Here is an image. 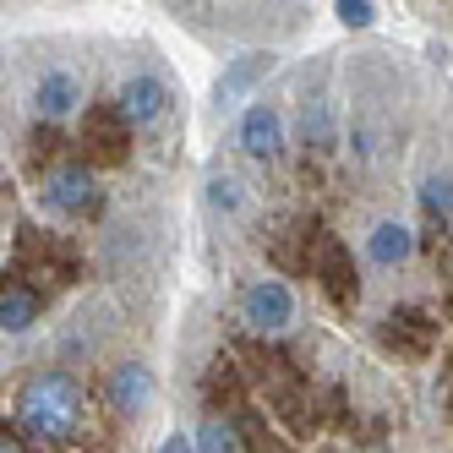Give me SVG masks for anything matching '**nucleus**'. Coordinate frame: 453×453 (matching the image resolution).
<instances>
[{
	"mask_svg": "<svg viewBox=\"0 0 453 453\" xmlns=\"http://www.w3.org/2000/svg\"><path fill=\"white\" fill-rule=\"evenodd\" d=\"M208 208L224 213V219H235V213L246 208V186H241V175H208Z\"/></svg>",
	"mask_w": 453,
	"mask_h": 453,
	"instance_id": "12",
	"label": "nucleus"
},
{
	"mask_svg": "<svg viewBox=\"0 0 453 453\" xmlns=\"http://www.w3.org/2000/svg\"><path fill=\"white\" fill-rule=\"evenodd\" d=\"M191 448H197V453H241V437H235V426H230L224 415H203Z\"/></svg>",
	"mask_w": 453,
	"mask_h": 453,
	"instance_id": "10",
	"label": "nucleus"
},
{
	"mask_svg": "<svg viewBox=\"0 0 453 453\" xmlns=\"http://www.w3.org/2000/svg\"><path fill=\"white\" fill-rule=\"evenodd\" d=\"M12 420H17V432L34 437L44 453H99L88 382L72 366L27 372L12 394Z\"/></svg>",
	"mask_w": 453,
	"mask_h": 453,
	"instance_id": "1",
	"label": "nucleus"
},
{
	"mask_svg": "<svg viewBox=\"0 0 453 453\" xmlns=\"http://www.w3.org/2000/svg\"><path fill=\"white\" fill-rule=\"evenodd\" d=\"M39 208L60 224H82L104 208V186L99 175H93V165H82V158H60V165L44 170L39 180Z\"/></svg>",
	"mask_w": 453,
	"mask_h": 453,
	"instance_id": "2",
	"label": "nucleus"
},
{
	"mask_svg": "<svg viewBox=\"0 0 453 453\" xmlns=\"http://www.w3.org/2000/svg\"><path fill=\"white\" fill-rule=\"evenodd\" d=\"M415 257V230L404 219H377L366 230V263L382 268V273H399L404 263Z\"/></svg>",
	"mask_w": 453,
	"mask_h": 453,
	"instance_id": "8",
	"label": "nucleus"
},
{
	"mask_svg": "<svg viewBox=\"0 0 453 453\" xmlns=\"http://www.w3.org/2000/svg\"><path fill=\"white\" fill-rule=\"evenodd\" d=\"M334 12L344 27H372L377 22V0H334Z\"/></svg>",
	"mask_w": 453,
	"mask_h": 453,
	"instance_id": "13",
	"label": "nucleus"
},
{
	"mask_svg": "<svg viewBox=\"0 0 453 453\" xmlns=\"http://www.w3.org/2000/svg\"><path fill=\"white\" fill-rule=\"evenodd\" d=\"M420 208H426L432 230H448V170L442 165H432L426 180H420Z\"/></svg>",
	"mask_w": 453,
	"mask_h": 453,
	"instance_id": "11",
	"label": "nucleus"
},
{
	"mask_svg": "<svg viewBox=\"0 0 453 453\" xmlns=\"http://www.w3.org/2000/svg\"><path fill=\"white\" fill-rule=\"evenodd\" d=\"M27 104H34L39 120H72V115L88 104V82H82L77 66H60V60H55V66H39Z\"/></svg>",
	"mask_w": 453,
	"mask_h": 453,
	"instance_id": "5",
	"label": "nucleus"
},
{
	"mask_svg": "<svg viewBox=\"0 0 453 453\" xmlns=\"http://www.w3.org/2000/svg\"><path fill=\"white\" fill-rule=\"evenodd\" d=\"M115 110H120V120L132 126V132H153V126L170 120L175 93H170V82L158 72H132L120 82V93H115Z\"/></svg>",
	"mask_w": 453,
	"mask_h": 453,
	"instance_id": "4",
	"label": "nucleus"
},
{
	"mask_svg": "<svg viewBox=\"0 0 453 453\" xmlns=\"http://www.w3.org/2000/svg\"><path fill=\"white\" fill-rule=\"evenodd\" d=\"M241 153L257 158V165H279L284 158V110L273 99H257L241 115Z\"/></svg>",
	"mask_w": 453,
	"mask_h": 453,
	"instance_id": "7",
	"label": "nucleus"
},
{
	"mask_svg": "<svg viewBox=\"0 0 453 453\" xmlns=\"http://www.w3.org/2000/svg\"><path fill=\"white\" fill-rule=\"evenodd\" d=\"M268 72H273V55H268V50H251V55H241L235 66L219 77V88H213V110H219V115H230V110H235V104H241L246 93H251L257 82L268 77Z\"/></svg>",
	"mask_w": 453,
	"mask_h": 453,
	"instance_id": "9",
	"label": "nucleus"
},
{
	"mask_svg": "<svg viewBox=\"0 0 453 453\" xmlns=\"http://www.w3.org/2000/svg\"><path fill=\"white\" fill-rule=\"evenodd\" d=\"M104 404H110V415L137 420V426H142L148 404H153V372L142 361H115L104 372Z\"/></svg>",
	"mask_w": 453,
	"mask_h": 453,
	"instance_id": "6",
	"label": "nucleus"
},
{
	"mask_svg": "<svg viewBox=\"0 0 453 453\" xmlns=\"http://www.w3.org/2000/svg\"><path fill=\"white\" fill-rule=\"evenodd\" d=\"M158 453H197V448H191V437H170V442L158 448Z\"/></svg>",
	"mask_w": 453,
	"mask_h": 453,
	"instance_id": "14",
	"label": "nucleus"
},
{
	"mask_svg": "<svg viewBox=\"0 0 453 453\" xmlns=\"http://www.w3.org/2000/svg\"><path fill=\"white\" fill-rule=\"evenodd\" d=\"M241 322H246L257 339H284V334L301 322V296H296V284L279 279V273L251 279V284L241 289Z\"/></svg>",
	"mask_w": 453,
	"mask_h": 453,
	"instance_id": "3",
	"label": "nucleus"
}]
</instances>
